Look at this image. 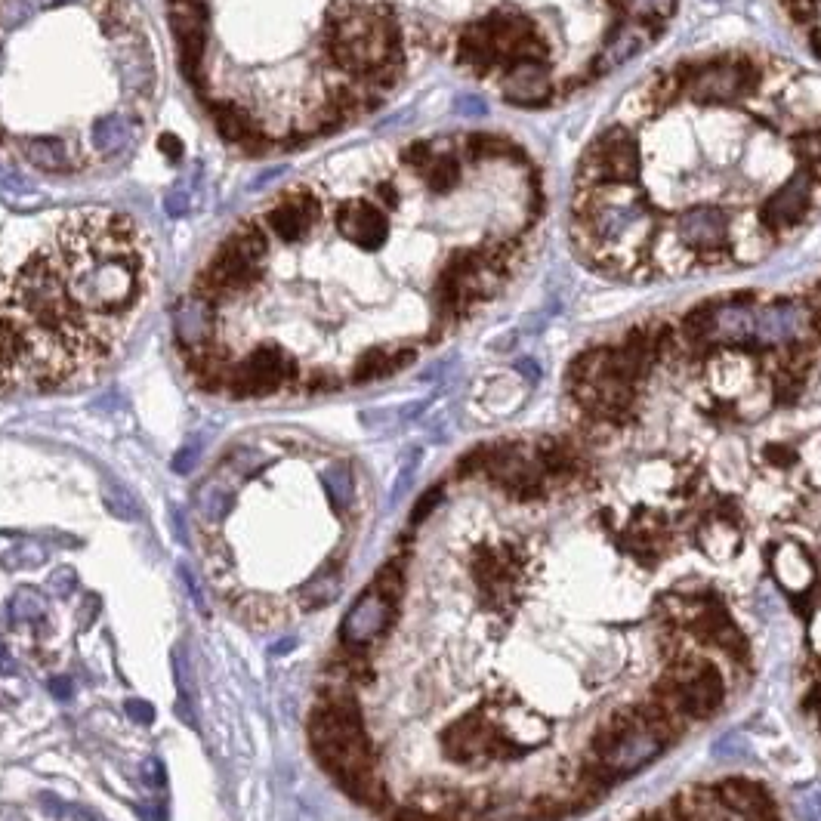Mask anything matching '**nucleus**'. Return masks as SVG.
Segmentation results:
<instances>
[{"mask_svg":"<svg viewBox=\"0 0 821 821\" xmlns=\"http://www.w3.org/2000/svg\"><path fill=\"white\" fill-rule=\"evenodd\" d=\"M0 664H7V655H4V649H0Z\"/></svg>","mask_w":821,"mask_h":821,"instance_id":"32","label":"nucleus"},{"mask_svg":"<svg viewBox=\"0 0 821 821\" xmlns=\"http://www.w3.org/2000/svg\"><path fill=\"white\" fill-rule=\"evenodd\" d=\"M124 710L133 717V723H146V726H149V723L155 720V707L146 704V701H139V698H130V701L124 704Z\"/></svg>","mask_w":821,"mask_h":821,"instance_id":"24","label":"nucleus"},{"mask_svg":"<svg viewBox=\"0 0 821 821\" xmlns=\"http://www.w3.org/2000/svg\"><path fill=\"white\" fill-rule=\"evenodd\" d=\"M186 204H189V201H186V195H183V192H173V195L167 198V204H164V207H167L170 217H180V213H186Z\"/></svg>","mask_w":821,"mask_h":821,"instance_id":"28","label":"nucleus"},{"mask_svg":"<svg viewBox=\"0 0 821 821\" xmlns=\"http://www.w3.org/2000/svg\"><path fill=\"white\" fill-rule=\"evenodd\" d=\"M16 152L25 164L47 170V173H71L75 161H71V152L62 139H19Z\"/></svg>","mask_w":821,"mask_h":821,"instance_id":"12","label":"nucleus"},{"mask_svg":"<svg viewBox=\"0 0 821 821\" xmlns=\"http://www.w3.org/2000/svg\"><path fill=\"white\" fill-rule=\"evenodd\" d=\"M667 28V22H621L615 28V34L609 38V44L602 47L599 59H596V71L599 75H609V71L621 68L624 62H630L642 47L652 44L655 38H661Z\"/></svg>","mask_w":821,"mask_h":821,"instance_id":"10","label":"nucleus"},{"mask_svg":"<svg viewBox=\"0 0 821 821\" xmlns=\"http://www.w3.org/2000/svg\"><path fill=\"white\" fill-rule=\"evenodd\" d=\"M389 821H442V818L420 809L417 803H408V806H399L396 812H389Z\"/></svg>","mask_w":821,"mask_h":821,"instance_id":"23","label":"nucleus"},{"mask_svg":"<svg viewBox=\"0 0 821 821\" xmlns=\"http://www.w3.org/2000/svg\"><path fill=\"white\" fill-rule=\"evenodd\" d=\"M676 241L695 257V266H723L732 260V223L713 204H695L676 217Z\"/></svg>","mask_w":821,"mask_h":821,"instance_id":"3","label":"nucleus"},{"mask_svg":"<svg viewBox=\"0 0 821 821\" xmlns=\"http://www.w3.org/2000/svg\"><path fill=\"white\" fill-rule=\"evenodd\" d=\"M812 642H815V649L821 652V630H812Z\"/></svg>","mask_w":821,"mask_h":821,"instance_id":"30","label":"nucleus"},{"mask_svg":"<svg viewBox=\"0 0 821 821\" xmlns=\"http://www.w3.org/2000/svg\"><path fill=\"white\" fill-rule=\"evenodd\" d=\"M772 568H775L778 584L791 593H806L815 581V568L809 556L794 544H784L772 553Z\"/></svg>","mask_w":821,"mask_h":821,"instance_id":"11","label":"nucleus"},{"mask_svg":"<svg viewBox=\"0 0 821 821\" xmlns=\"http://www.w3.org/2000/svg\"><path fill=\"white\" fill-rule=\"evenodd\" d=\"M161 152L170 155L173 161H180V155H183V142L176 139V136H161Z\"/></svg>","mask_w":821,"mask_h":821,"instance_id":"26","label":"nucleus"},{"mask_svg":"<svg viewBox=\"0 0 821 821\" xmlns=\"http://www.w3.org/2000/svg\"><path fill=\"white\" fill-rule=\"evenodd\" d=\"M501 87H504L507 102L525 105V109H541V105L553 102L550 65L541 59H519V62L507 65Z\"/></svg>","mask_w":821,"mask_h":821,"instance_id":"9","label":"nucleus"},{"mask_svg":"<svg viewBox=\"0 0 821 821\" xmlns=\"http://www.w3.org/2000/svg\"><path fill=\"white\" fill-rule=\"evenodd\" d=\"M794 806L803 821H821V791L818 788H809L806 794H800L794 800Z\"/></svg>","mask_w":821,"mask_h":821,"instance_id":"22","label":"nucleus"},{"mask_svg":"<svg viewBox=\"0 0 821 821\" xmlns=\"http://www.w3.org/2000/svg\"><path fill=\"white\" fill-rule=\"evenodd\" d=\"M698 544H701V550H704L710 559L723 562V559H732V556L738 553V547H741V534H738V528H735L732 522H726V519H710V522H704L701 531H698Z\"/></svg>","mask_w":821,"mask_h":821,"instance_id":"14","label":"nucleus"},{"mask_svg":"<svg viewBox=\"0 0 821 821\" xmlns=\"http://www.w3.org/2000/svg\"><path fill=\"white\" fill-rule=\"evenodd\" d=\"M454 109H457L460 115H470V118H476V115H485V102H482V99H476V96H460Z\"/></svg>","mask_w":821,"mask_h":821,"instance_id":"25","label":"nucleus"},{"mask_svg":"<svg viewBox=\"0 0 821 821\" xmlns=\"http://www.w3.org/2000/svg\"><path fill=\"white\" fill-rule=\"evenodd\" d=\"M50 689H53L56 698H71V683H68V680H53Z\"/></svg>","mask_w":821,"mask_h":821,"instance_id":"29","label":"nucleus"},{"mask_svg":"<svg viewBox=\"0 0 821 821\" xmlns=\"http://www.w3.org/2000/svg\"><path fill=\"white\" fill-rule=\"evenodd\" d=\"M754 337L766 346H784L794 340H806L812 337L809 328V312L803 306V300L794 297H778L772 300L766 309L757 312V328Z\"/></svg>","mask_w":821,"mask_h":821,"instance_id":"7","label":"nucleus"},{"mask_svg":"<svg viewBox=\"0 0 821 821\" xmlns=\"http://www.w3.org/2000/svg\"><path fill=\"white\" fill-rule=\"evenodd\" d=\"M713 757H717L720 763H741V760L751 757V751H747V744L741 741V735L729 732V735L713 741Z\"/></svg>","mask_w":821,"mask_h":821,"instance_id":"19","label":"nucleus"},{"mask_svg":"<svg viewBox=\"0 0 821 821\" xmlns=\"http://www.w3.org/2000/svg\"><path fill=\"white\" fill-rule=\"evenodd\" d=\"M371 590H374L380 599H386V602H392V605H399V599H402V593H405V556H392V559L377 571V575H374Z\"/></svg>","mask_w":821,"mask_h":821,"instance_id":"16","label":"nucleus"},{"mask_svg":"<svg viewBox=\"0 0 821 821\" xmlns=\"http://www.w3.org/2000/svg\"><path fill=\"white\" fill-rule=\"evenodd\" d=\"M442 494H445V491H442V485H433V488H430V491H426V494H420V501H417V507L411 510V525H420V522H423L426 516H430V513H433V510L439 507V501H442Z\"/></svg>","mask_w":821,"mask_h":821,"instance_id":"21","label":"nucleus"},{"mask_svg":"<svg viewBox=\"0 0 821 821\" xmlns=\"http://www.w3.org/2000/svg\"><path fill=\"white\" fill-rule=\"evenodd\" d=\"M818 204H821V183L815 180L809 170H800L781 189H775L766 198L760 226L772 238H784V235L797 232L812 217V210Z\"/></svg>","mask_w":821,"mask_h":821,"instance_id":"4","label":"nucleus"},{"mask_svg":"<svg viewBox=\"0 0 821 821\" xmlns=\"http://www.w3.org/2000/svg\"><path fill=\"white\" fill-rule=\"evenodd\" d=\"M436 158V146L433 142H426V139H414V142H408V146L402 149V164L405 167H411V170H423L426 164H430Z\"/></svg>","mask_w":821,"mask_h":821,"instance_id":"20","label":"nucleus"},{"mask_svg":"<svg viewBox=\"0 0 821 821\" xmlns=\"http://www.w3.org/2000/svg\"><path fill=\"white\" fill-rule=\"evenodd\" d=\"M337 229L349 244H359L365 251H377V247L386 244L389 238V220H386V207H380L374 198H346L337 213Z\"/></svg>","mask_w":821,"mask_h":821,"instance_id":"5","label":"nucleus"},{"mask_svg":"<svg viewBox=\"0 0 821 821\" xmlns=\"http://www.w3.org/2000/svg\"><path fill=\"white\" fill-rule=\"evenodd\" d=\"M433 146H436V158L420 170V176H423L426 189H430L433 195H448L463 180V164H460V158H457V152H454V146L448 139L433 142Z\"/></svg>","mask_w":821,"mask_h":821,"instance_id":"13","label":"nucleus"},{"mask_svg":"<svg viewBox=\"0 0 821 821\" xmlns=\"http://www.w3.org/2000/svg\"><path fill=\"white\" fill-rule=\"evenodd\" d=\"M516 371H519L522 377H528L531 383H538V377H541V368H538V362H534V359H519V362H516Z\"/></svg>","mask_w":821,"mask_h":821,"instance_id":"27","label":"nucleus"},{"mask_svg":"<svg viewBox=\"0 0 821 821\" xmlns=\"http://www.w3.org/2000/svg\"><path fill=\"white\" fill-rule=\"evenodd\" d=\"M642 152L636 136L624 124L602 130L578 167V189H624L639 180Z\"/></svg>","mask_w":821,"mask_h":821,"instance_id":"2","label":"nucleus"},{"mask_svg":"<svg viewBox=\"0 0 821 821\" xmlns=\"http://www.w3.org/2000/svg\"><path fill=\"white\" fill-rule=\"evenodd\" d=\"M321 482H325V488H328V494H331V501H334L337 510L352 501V476H349L346 467H337V470L325 473V479H321Z\"/></svg>","mask_w":821,"mask_h":821,"instance_id":"18","label":"nucleus"},{"mask_svg":"<svg viewBox=\"0 0 821 821\" xmlns=\"http://www.w3.org/2000/svg\"><path fill=\"white\" fill-rule=\"evenodd\" d=\"M812 288H815V291H818V294H821V278H818V281H815V284H812Z\"/></svg>","mask_w":821,"mask_h":821,"instance_id":"31","label":"nucleus"},{"mask_svg":"<svg viewBox=\"0 0 821 821\" xmlns=\"http://www.w3.org/2000/svg\"><path fill=\"white\" fill-rule=\"evenodd\" d=\"M766 81V68L751 53H723L695 62L686 96L698 105H735L754 99Z\"/></svg>","mask_w":821,"mask_h":821,"instance_id":"1","label":"nucleus"},{"mask_svg":"<svg viewBox=\"0 0 821 821\" xmlns=\"http://www.w3.org/2000/svg\"><path fill=\"white\" fill-rule=\"evenodd\" d=\"M664 747L667 744L655 732H649L642 723H633L630 729H624L612 741L609 751H605L602 757H596V760L609 769L615 778H621V775H633L639 769H646L649 763H655L664 754Z\"/></svg>","mask_w":821,"mask_h":821,"instance_id":"6","label":"nucleus"},{"mask_svg":"<svg viewBox=\"0 0 821 821\" xmlns=\"http://www.w3.org/2000/svg\"><path fill=\"white\" fill-rule=\"evenodd\" d=\"M621 10L630 22H667L676 13V0H624Z\"/></svg>","mask_w":821,"mask_h":821,"instance_id":"17","label":"nucleus"},{"mask_svg":"<svg viewBox=\"0 0 821 821\" xmlns=\"http://www.w3.org/2000/svg\"><path fill=\"white\" fill-rule=\"evenodd\" d=\"M337 784H340V791L349 794V800L362 803V806H371V809H383L386 800H389V794H386V781H383V775L377 772V766H374V769H365V772H359V775H349V778H343V781H337Z\"/></svg>","mask_w":821,"mask_h":821,"instance_id":"15","label":"nucleus"},{"mask_svg":"<svg viewBox=\"0 0 821 821\" xmlns=\"http://www.w3.org/2000/svg\"><path fill=\"white\" fill-rule=\"evenodd\" d=\"M392 618H396V605L380 599L374 590L362 593L359 602L349 609L343 627H340L343 646H365L368 649L371 642H377L389 630Z\"/></svg>","mask_w":821,"mask_h":821,"instance_id":"8","label":"nucleus"}]
</instances>
